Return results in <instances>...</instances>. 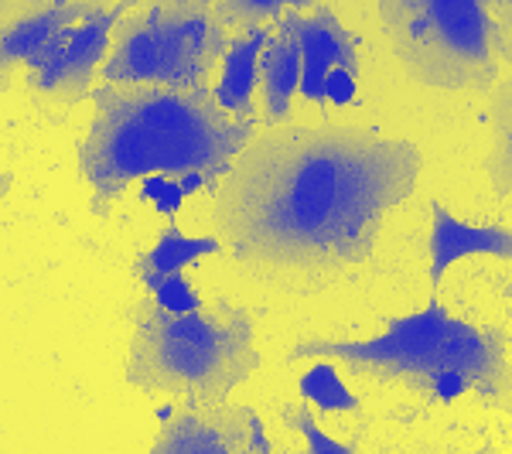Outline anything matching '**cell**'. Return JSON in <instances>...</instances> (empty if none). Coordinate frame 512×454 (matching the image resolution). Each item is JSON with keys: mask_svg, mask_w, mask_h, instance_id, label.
<instances>
[{"mask_svg": "<svg viewBox=\"0 0 512 454\" xmlns=\"http://www.w3.org/2000/svg\"><path fill=\"white\" fill-rule=\"evenodd\" d=\"M427 250H431L427 280H431V291H437L454 263L468 257L512 260V229L472 226V222L454 219L441 202H431V239H427Z\"/></svg>", "mask_w": 512, "mask_h": 454, "instance_id": "8fae6325", "label": "cell"}, {"mask_svg": "<svg viewBox=\"0 0 512 454\" xmlns=\"http://www.w3.org/2000/svg\"><path fill=\"white\" fill-rule=\"evenodd\" d=\"M144 287L151 291L154 301L168 311H195L202 308V297L195 294V287L188 284L185 270H175V274H158V277H144Z\"/></svg>", "mask_w": 512, "mask_h": 454, "instance_id": "d6986e66", "label": "cell"}, {"mask_svg": "<svg viewBox=\"0 0 512 454\" xmlns=\"http://www.w3.org/2000/svg\"><path fill=\"white\" fill-rule=\"evenodd\" d=\"M502 294H506V297H509V301H512V280H509V284H506V287H502Z\"/></svg>", "mask_w": 512, "mask_h": 454, "instance_id": "d4e9b609", "label": "cell"}, {"mask_svg": "<svg viewBox=\"0 0 512 454\" xmlns=\"http://www.w3.org/2000/svg\"><path fill=\"white\" fill-rule=\"evenodd\" d=\"M260 89L267 120L284 123L294 106V96L301 93V45L287 31H274L260 55Z\"/></svg>", "mask_w": 512, "mask_h": 454, "instance_id": "4fadbf2b", "label": "cell"}, {"mask_svg": "<svg viewBox=\"0 0 512 454\" xmlns=\"http://www.w3.org/2000/svg\"><path fill=\"white\" fill-rule=\"evenodd\" d=\"M216 253H222V239L188 236V233H181L175 222H171V226L158 236V243L137 257L134 274L140 280L158 277V274H175V270H185V267H192V263L205 260V257H216Z\"/></svg>", "mask_w": 512, "mask_h": 454, "instance_id": "5bb4252c", "label": "cell"}, {"mask_svg": "<svg viewBox=\"0 0 512 454\" xmlns=\"http://www.w3.org/2000/svg\"><path fill=\"white\" fill-rule=\"evenodd\" d=\"M144 198H147V202L158 205L164 216L175 219V212L181 209V198H185V192H181L178 181H168V175H147V181H144Z\"/></svg>", "mask_w": 512, "mask_h": 454, "instance_id": "ffe728a7", "label": "cell"}, {"mask_svg": "<svg viewBox=\"0 0 512 454\" xmlns=\"http://www.w3.org/2000/svg\"><path fill=\"white\" fill-rule=\"evenodd\" d=\"M260 369L253 315L239 304L212 301L195 311H168L154 297L134 308L127 383L147 393L181 396L185 407L229 400Z\"/></svg>", "mask_w": 512, "mask_h": 454, "instance_id": "277c9868", "label": "cell"}, {"mask_svg": "<svg viewBox=\"0 0 512 454\" xmlns=\"http://www.w3.org/2000/svg\"><path fill=\"white\" fill-rule=\"evenodd\" d=\"M396 62L434 89H485L499 76L489 0H376Z\"/></svg>", "mask_w": 512, "mask_h": 454, "instance_id": "5b68a950", "label": "cell"}, {"mask_svg": "<svg viewBox=\"0 0 512 454\" xmlns=\"http://www.w3.org/2000/svg\"><path fill=\"white\" fill-rule=\"evenodd\" d=\"M140 0H106L99 11L59 31L52 41L38 48L24 69L28 86L41 96H52L59 103H79L93 86V76L106 62V52L113 45V31L120 18L134 11Z\"/></svg>", "mask_w": 512, "mask_h": 454, "instance_id": "52a82bcc", "label": "cell"}, {"mask_svg": "<svg viewBox=\"0 0 512 454\" xmlns=\"http://www.w3.org/2000/svg\"><path fill=\"white\" fill-rule=\"evenodd\" d=\"M93 127L79 147V171L103 216L123 188L147 175L202 171L219 181L256 137V120H239L205 89L151 82H106L93 93Z\"/></svg>", "mask_w": 512, "mask_h": 454, "instance_id": "7a4b0ae2", "label": "cell"}, {"mask_svg": "<svg viewBox=\"0 0 512 454\" xmlns=\"http://www.w3.org/2000/svg\"><path fill=\"white\" fill-rule=\"evenodd\" d=\"M321 0H216V14L229 31H253L267 21H277L284 11H304Z\"/></svg>", "mask_w": 512, "mask_h": 454, "instance_id": "e0dca14e", "label": "cell"}, {"mask_svg": "<svg viewBox=\"0 0 512 454\" xmlns=\"http://www.w3.org/2000/svg\"><path fill=\"white\" fill-rule=\"evenodd\" d=\"M226 48L229 28L219 21L216 0H147L120 18L103 79L205 89Z\"/></svg>", "mask_w": 512, "mask_h": 454, "instance_id": "8992f818", "label": "cell"}, {"mask_svg": "<svg viewBox=\"0 0 512 454\" xmlns=\"http://www.w3.org/2000/svg\"><path fill=\"white\" fill-rule=\"evenodd\" d=\"M246 451H253V454H270V437L267 431H263V420L253 414L250 420V448Z\"/></svg>", "mask_w": 512, "mask_h": 454, "instance_id": "603a6c76", "label": "cell"}, {"mask_svg": "<svg viewBox=\"0 0 512 454\" xmlns=\"http://www.w3.org/2000/svg\"><path fill=\"white\" fill-rule=\"evenodd\" d=\"M11 181H14V178L7 175V171H0V198H4L7 192H11Z\"/></svg>", "mask_w": 512, "mask_h": 454, "instance_id": "cb8c5ba5", "label": "cell"}, {"mask_svg": "<svg viewBox=\"0 0 512 454\" xmlns=\"http://www.w3.org/2000/svg\"><path fill=\"white\" fill-rule=\"evenodd\" d=\"M492 151L485 161L495 198L512 195V79L499 82L492 96Z\"/></svg>", "mask_w": 512, "mask_h": 454, "instance_id": "9a60e30c", "label": "cell"}, {"mask_svg": "<svg viewBox=\"0 0 512 454\" xmlns=\"http://www.w3.org/2000/svg\"><path fill=\"white\" fill-rule=\"evenodd\" d=\"M410 140L342 123L253 137L216 192V233L243 270L284 291H315L366 267L383 219L420 178Z\"/></svg>", "mask_w": 512, "mask_h": 454, "instance_id": "6da1fadb", "label": "cell"}, {"mask_svg": "<svg viewBox=\"0 0 512 454\" xmlns=\"http://www.w3.org/2000/svg\"><path fill=\"white\" fill-rule=\"evenodd\" d=\"M250 407L236 403H209L185 407L164 417L161 434L154 437V454H233L250 448Z\"/></svg>", "mask_w": 512, "mask_h": 454, "instance_id": "30bf717a", "label": "cell"}, {"mask_svg": "<svg viewBox=\"0 0 512 454\" xmlns=\"http://www.w3.org/2000/svg\"><path fill=\"white\" fill-rule=\"evenodd\" d=\"M106 0H0V93L45 41L99 11Z\"/></svg>", "mask_w": 512, "mask_h": 454, "instance_id": "ba28073f", "label": "cell"}, {"mask_svg": "<svg viewBox=\"0 0 512 454\" xmlns=\"http://www.w3.org/2000/svg\"><path fill=\"white\" fill-rule=\"evenodd\" d=\"M297 393L311 407H318L321 414H352V410H359V396L342 383L338 362L332 359H311V369L297 379Z\"/></svg>", "mask_w": 512, "mask_h": 454, "instance_id": "2e32d148", "label": "cell"}, {"mask_svg": "<svg viewBox=\"0 0 512 454\" xmlns=\"http://www.w3.org/2000/svg\"><path fill=\"white\" fill-rule=\"evenodd\" d=\"M492 35H495V55L512 62V11L492 18Z\"/></svg>", "mask_w": 512, "mask_h": 454, "instance_id": "7402d4cb", "label": "cell"}, {"mask_svg": "<svg viewBox=\"0 0 512 454\" xmlns=\"http://www.w3.org/2000/svg\"><path fill=\"white\" fill-rule=\"evenodd\" d=\"M325 103H335V106L359 103V72L345 69V65H335V69L328 72Z\"/></svg>", "mask_w": 512, "mask_h": 454, "instance_id": "44dd1931", "label": "cell"}, {"mask_svg": "<svg viewBox=\"0 0 512 454\" xmlns=\"http://www.w3.org/2000/svg\"><path fill=\"white\" fill-rule=\"evenodd\" d=\"M277 28L297 38L301 45V96L308 103H325L328 72L335 65L359 72V38L335 18L332 7L321 0L311 14L284 11L277 18Z\"/></svg>", "mask_w": 512, "mask_h": 454, "instance_id": "9c48e42d", "label": "cell"}, {"mask_svg": "<svg viewBox=\"0 0 512 454\" xmlns=\"http://www.w3.org/2000/svg\"><path fill=\"white\" fill-rule=\"evenodd\" d=\"M270 35L274 31H267V24L253 31H239L236 38H229V48L222 55V79L212 93H216V103L222 110L239 120H256L253 93L260 86V55Z\"/></svg>", "mask_w": 512, "mask_h": 454, "instance_id": "7c38bea8", "label": "cell"}, {"mask_svg": "<svg viewBox=\"0 0 512 454\" xmlns=\"http://www.w3.org/2000/svg\"><path fill=\"white\" fill-rule=\"evenodd\" d=\"M287 359H332L355 376L407 383L424 393H431L444 373H458L485 403L512 414L509 335L454 318L434 297L414 315L393 318L386 332L373 338H311L297 342Z\"/></svg>", "mask_w": 512, "mask_h": 454, "instance_id": "3957f363", "label": "cell"}, {"mask_svg": "<svg viewBox=\"0 0 512 454\" xmlns=\"http://www.w3.org/2000/svg\"><path fill=\"white\" fill-rule=\"evenodd\" d=\"M284 424L308 441L311 454H352L355 451L352 444H342V441H335V437H328L325 431H321L308 403H287V407H284Z\"/></svg>", "mask_w": 512, "mask_h": 454, "instance_id": "ac0fdd59", "label": "cell"}]
</instances>
